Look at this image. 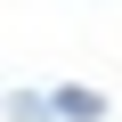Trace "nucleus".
I'll return each mask as SVG.
<instances>
[{"label": "nucleus", "instance_id": "f257e3e1", "mask_svg": "<svg viewBox=\"0 0 122 122\" xmlns=\"http://www.w3.org/2000/svg\"><path fill=\"white\" fill-rule=\"evenodd\" d=\"M41 98H49V122H106L114 114V98L90 81H41Z\"/></svg>", "mask_w": 122, "mask_h": 122}, {"label": "nucleus", "instance_id": "f03ea898", "mask_svg": "<svg viewBox=\"0 0 122 122\" xmlns=\"http://www.w3.org/2000/svg\"><path fill=\"white\" fill-rule=\"evenodd\" d=\"M0 114L8 122H49V98L41 90H0Z\"/></svg>", "mask_w": 122, "mask_h": 122}]
</instances>
